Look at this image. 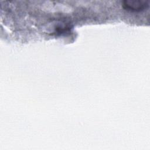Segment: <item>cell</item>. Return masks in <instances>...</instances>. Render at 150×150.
I'll return each instance as SVG.
<instances>
[{"instance_id": "obj_1", "label": "cell", "mask_w": 150, "mask_h": 150, "mask_svg": "<svg viewBox=\"0 0 150 150\" xmlns=\"http://www.w3.org/2000/svg\"><path fill=\"white\" fill-rule=\"evenodd\" d=\"M123 6L125 9L135 12L144 11L149 6L146 2L140 1H125Z\"/></svg>"}]
</instances>
